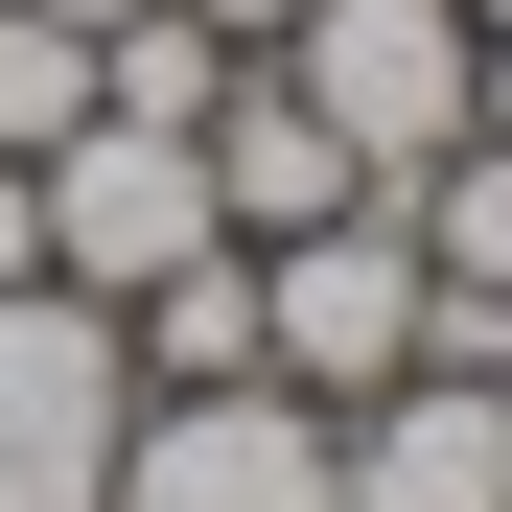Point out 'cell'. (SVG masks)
<instances>
[{"label": "cell", "mask_w": 512, "mask_h": 512, "mask_svg": "<svg viewBox=\"0 0 512 512\" xmlns=\"http://www.w3.org/2000/svg\"><path fill=\"white\" fill-rule=\"evenodd\" d=\"M187 24H210V47H280V24H303V0H187Z\"/></svg>", "instance_id": "obj_10"}, {"label": "cell", "mask_w": 512, "mask_h": 512, "mask_svg": "<svg viewBox=\"0 0 512 512\" xmlns=\"http://www.w3.org/2000/svg\"><path fill=\"white\" fill-rule=\"evenodd\" d=\"M326 512H512V373H396L326 443Z\"/></svg>", "instance_id": "obj_6"}, {"label": "cell", "mask_w": 512, "mask_h": 512, "mask_svg": "<svg viewBox=\"0 0 512 512\" xmlns=\"http://www.w3.org/2000/svg\"><path fill=\"white\" fill-rule=\"evenodd\" d=\"M466 140H512V47H489V117H466Z\"/></svg>", "instance_id": "obj_11"}, {"label": "cell", "mask_w": 512, "mask_h": 512, "mask_svg": "<svg viewBox=\"0 0 512 512\" xmlns=\"http://www.w3.org/2000/svg\"><path fill=\"white\" fill-rule=\"evenodd\" d=\"M94 117V24H47V0H0V163H47Z\"/></svg>", "instance_id": "obj_8"}, {"label": "cell", "mask_w": 512, "mask_h": 512, "mask_svg": "<svg viewBox=\"0 0 512 512\" xmlns=\"http://www.w3.org/2000/svg\"><path fill=\"white\" fill-rule=\"evenodd\" d=\"M256 373H280V396H396L419 373V233L396 210L256 233Z\"/></svg>", "instance_id": "obj_4"}, {"label": "cell", "mask_w": 512, "mask_h": 512, "mask_svg": "<svg viewBox=\"0 0 512 512\" xmlns=\"http://www.w3.org/2000/svg\"><path fill=\"white\" fill-rule=\"evenodd\" d=\"M117 419H140L117 303H70V280H0V512H94V489H117Z\"/></svg>", "instance_id": "obj_3"}, {"label": "cell", "mask_w": 512, "mask_h": 512, "mask_svg": "<svg viewBox=\"0 0 512 512\" xmlns=\"http://www.w3.org/2000/svg\"><path fill=\"white\" fill-rule=\"evenodd\" d=\"M466 24H489V47H512V0H466Z\"/></svg>", "instance_id": "obj_13"}, {"label": "cell", "mask_w": 512, "mask_h": 512, "mask_svg": "<svg viewBox=\"0 0 512 512\" xmlns=\"http://www.w3.org/2000/svg\"><path fill=\"white\" fill-rule=\"evenodd\" d=\"M94 512H326V396H280V373L140 396V419H117V489H94Z\"/></svg>", "instance_id": "obj_5"}, {"label": "cell", "mask_w": 512, "mask_h": 512, "mask_svg": "<svg viewBox=\"0 0 512 512\" xmlns=\"http://www.w3.org/2000/svg\"><path fill=\"white\" fill-rule=\"evenodd\" d=\"M280 94L350 140V187L396 210L419 163L489 117V24H466V0H303V24H280Z\"/></svg>", "instance_id": "obj_1"}, {"label": "cell", "mask_w": 512, "mask_h": 512, "mask_svg": "<svg viewBox=\"0 0 512 512\" xmlns=\"http://www.w3.org/2000/svg\"><path fill=\"white\" fill-rule=\"evenodd\" d=\"M47 24H140V0H47Z\"/></svg>", "instance_id": "obj_12"}, {"label": "cell", "mask_w": 512, "mask_h": 512, "mask_svg": "<svg viewBox=\"0 0 512 512\" xmlns=\"http://www.w3.org/2000/svg\"><path fill=\"white\" fill-rule=\"evenodd\" d=\"M0 280H47V210H24V163H0Z\"/></svg>", "instance_id": "obj_9"}, {"label": "cell", "mask_w": 512, "mask_h": 512, "mask_svg": "<svg viewBox=\"0 0 512 512\" xmlns=\"http://www.w3.org/2000/svg\"><path fill=\"white\" fill-rule=\"evenodd\" d=\"M210 210L233 233H326V210H373V187H350V140H326L280 70H233V94H210Z\"/></svg>", "instance_id": "obj_7"}, {"label": "cell", "mask_w": 512, "mask_h": 512, "mask_svg": "<svg viewBox=\"0 0 512 512\" xmlns=\"http://www.w3.org/2000/svg\"><path fill=\"white\" fill-rule=\"evenodd\" d=\"M24 210H47V280L70 303H140V280H187V256L233 233L210 210V140H163V117H70L24 163Z\"/></svg>", "instance_id": "obj_2"}]
</instances>
